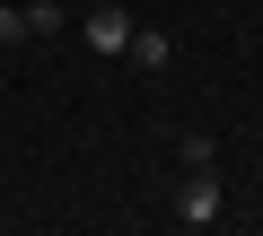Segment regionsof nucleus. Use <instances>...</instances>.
Masks as SVG:
<instances>
[{"label":"nucleus","mask_w":263,"mask_h":236,"mask_svg":"<svg viewBox=\"0 0 263 236\" xmlns=\"http://www.w3.org/2000/svg\"><path fill=\"white\" fill-rule=\"evenodd\" d=\"M123 53H132V61H149V70H167V53H176V44H167V35H141V27H132V44H123Z\"/></svg>","instance_id":"nucleus-5"},{"label":"nucleus","mask_w":263,"mask_h":236,"mask_svg":"<svg viewBox=\"0 0 263 236\" xmlns=\"http://www.w3.org/2000/svg\"><path fill=\"white\" fill-rule=\"evenodd\" d=\"M27 35V9H9V0H0V44H18Z\"/></svg>","instance_id":"nucleus-6"},{"label":"nucleus","mask_w":263,"mask_h":236,"mask_svg":"<svg viewBox=\"0 0 263 236\" xmlns=\"http://www.w3.org/2000/svg\"><path fill=\"white\" fill-rule=\"evenodd\" d=\"M62 27H70L62 0H27V35H62Z\"/></svg>","instance_id":"nucleus-3"},{"label":"nucleus","mask_w":263,"mask_h":236,"mask_svg":"<svg viewBox=\"0 0 263 236\" xmlns=\"http://www.w3.org/2000/svg\"><path fill=\"white\" fill-rule=\"evenodd\" d=\"M228 210V184H219V166H184V184H176V219L184 227H211Z\"/></svg>","instance_id":"nucleus-1"},{"label":"nucleus","mask_w":263,"mask_h":236,"mask_svg":"<svg viewBox=\"0 0 263 236\" xmlns=\"http://www.w3.org/2000/svg\"><path fill=\"white\" fill-rule=\"evenodd\" d=\"M176 166H219V140H211V132H184V140H176Z\"/></svg>","instance_id":"nucleus-4"},{"label":"nucleus","mask_w":263,"mask_h":236,"mask_svg":"<svg viewBox=\"0 0 263 236\" xmlns=\"http://www.w3.org/2000/svg\"><path fill=\"white\" fill-rule=\"evenodd\" d=\"M132 44V0H97L88 9V53H123Z\"/></svg>","instance_id":"nucleus-2"}]
</instances>
